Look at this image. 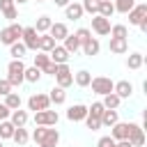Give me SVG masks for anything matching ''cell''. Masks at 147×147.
<instances>
[{"label": "cell", "mask_w": 147, "mask_h": 147, "mask_svg": "<svg viewBox=\"0 0 147 147\" xmlns=\"http://www.w3.org/2000/svg\"><path fill=\"white\" fill-rule=\"evenodd\" d=\"M53 2H55V5H57V7H67V5H69V2H71V0H53Z\"/></svg>", "instance_id": "48"}, {"label": "cell", "mask_w": 147, "mask_h": 147, "mask_svg": "<svg viewBox=\"0 0 147 147\" xmlns=\"http://www.w3.org/2000/svg\"><path fill=\"white\" fill-rule=\"evenodd\" d=\"M9 113H11V110H9L5 103H0V122H2V119H9Z\"/></svg>", "instance_id": "46"}, {"label": "cell", "mask_w": 147, "mask_h": 147, "mask_svg": "<svg viewBox=\"0 0 147 147\" xmlns=\"http://www.w3.org/2000/svg\"><path fill=\"white\" fill-rule=\"evenodd\" d=\"M55 71H57V64H55V62H48V64L41 69V74H48V76H55Z\"/></svg>", "instance_id": "45"}, {"label": "cell", "mask_w": 147, "mask_h": 147, "mask_svg": "<svg viewBox=\"0 0 147 147\" xmlns=\"http://www.w3.org/2000/svg\"><path fill=\"white\" fill-rule=\"evenodd\" d=\"M48 34H51L55 41H62V39L69 34V28H67V23H53V25L48 28Z\"/></svg>", "instance_id": "19"}, {"label": "cell", "mask_w": 147, "mask_h": 147, "mask_svg": "<svg viewBox=\"0 0 147 147\" xmlns=\"http://www.w3.org/2000/svg\"><path fill=\"white\" fill-rule=\"evenodd\" d=\"M103 110H106V108H103V103H101V101H94L92 106H87V115H92V117H99V119H101Z\"/></svg>", "instance_id": "39"}, {"label": "cell", "mask_w": 147, "mask_h": 147, "mask_svg": "<svg viewBox=\"0 0 147 147\" xmlns=\"http://www.w3.org/2000/svg\"><path fill=\"white\" fill-rule=\"evenodd\" d=\"M28 119H30L28 110L16 108V110H11V113H9V122H11L14 126H25V124H28Z\"/></svg>", "instance_id": "21"}, {"label": "cell", "mask_w": 147, "mask_h": 147, "mask_svg": "<svg viewBox=\"0 0 147 147\" xmlns=\"http://www.w3.org/2000/svg\"><path fill=\"white\" fill-rule=\"evenodd\" d=\"M57 142H60V131L53 129V126H46V131H44V136L37 145L39 147H57Z\"/></svg>", "instance_id": "9"}, {"label": "cell", "mask_w": 147, "mask_h": 147, "mask_svg": "<svg viewBox=\"0 0 147 147\" xmlns=\"http://www.w3.org/2000/svg\"><path fill=\"white\" fill-rule=\"evenodd\" d=\"M83 55H87V57H94V55H99V51H101V44H99V39H94V37H90L83 46Z\"/></svg>", "instance_id": "20"}, {"label": "cell", "mask_w": 147, "mask_h": 147, "mask_svg": "<svg viewBox=\"0 0 147 147\" xmlns=\"http://www.w3.org/2000/svg\"><path fill=\"white\" fill-rule=\"evenodd\" d=\"M83 5V11H87V14H99V5H101V0H83L80 2Z\"/></svg>", "instance_id": "37"}, {"label": "cell", "mask_w": 147, "mask_h": 147, "mask_svg": "<svg viewBox=\"0 0 147 147\" xmlns=\"http://www.w3.org/2000/svg\"><path fill=\"white\" fill-rule=\"evenodd\" d=\"M0 11L5 14V18L7 21H16V16H18V9H16V5H14V0H0Z\"/></svg>", "instance_id": "17"}, {"label": "cell", "mask_w": 147, "mask_h": 147, "mask_svg": "<svg viewBox=\"0 0 147 147\" xmlns=\"http://www.w3.org/2000/svg\"><path fill=\"white\" fill-rule=\"evenodd\" d=\"M85 117H87V106H83V103L69 106V110H67V119L69 122H83Z\"/></svg>", "instance_id": "12"}, {"label": "cell", "mask_w": 147, "mask_h": 147, "mask_svg": "<svg viewBox=\"0 0 147 147\" xmlns=\"http://www.w3.org/2000/svg\"><path fill=\"white\" fill-rule=\"evenodd\" d=\"M83 14H85V11H83V5H80V2H69V5L64 7V16H67L69 21H78Z\"/></svg>", "instance_id": "18"}, {"label": "cell", "mask_w": 147, "mask_h": 147, "mask_svg": "<svg viewBox=\"0 0 147 147\" xmlns=\"http://www.w3.org/2000/svg\"><path fill=\"white\" fill-rule=\"evenodd\" d=\"M115 122H119V115H117V110H113V108H106L103 110V115H101V126H113Z\"/></svg>", "instance_id": "26"}, {"label": "cell", "mask_w": 147, "mask_h": 147, "mask_svg": "<svg viewBox=\"0 0 147 147\" xmlns=\"http://www.w3.org/2000/svg\"><path fill=\"white\" fill-rule=\"evenodd\" d=\"M51 106V99H48V94H44V92H37V94H32L30 99H28V110H46Z\"/></svg>", "instance_id": "7"}, {"label": "cell", "mask_w": 147, "mask_h": 147, "mask_svg": "<svg viewBox=\"0 0 147 147\" xmlns=\"http://www.w3.org/2000/svg\"><path fill=\"white\" fill-rule=\"evenodd\" d=\"M96 147H115V140H113L110 136H103V138H99Z\"/></svg>", "instance_id": "44"}, {"label": "cell", "mask_w": 147, "mask_h": 147, "mask_svg": "<svg viewBox=\"0 0 147 147\" xmlns=\"http://www.w3.org/2000/svg\"><path fill=\"white\" fill-rule=\"evenodd\" d=\"M133 147H142L145 145V129L136 122H131V129H129V138H126Z\"/></svg>", "instance_id": "8"}, {"label": "cell", "mask_w": 147, "mask_h": 147, "mask_svg": "<svg viewBox=\"0 0 147 147\" xmlns=\"http://www.w3.org/2000/svg\"><path fill=\"white\" fill-rule=\"evenodd\" d=\"M90 80H92V74H90L87 69H80V71L74 74V83H76L78 87H90Z\"/></svg>", "instance_id": "25"}, {"label": "cell", "mask_w": 147, "mask_h": 147, "mask_svg": "<svg viewBox=\"0 0 147 147\" xmlns=\"http://www.w3.org/2000/svg\"><path fill=\"white\" fill-rule=\"evenodd\" d=\"M21 34H23V25L11 23V25H7V28H2V30H0V44L11 46L14 41H21Z\"/></svg>", "instance_id": "2"}, {"label": "cell", "mask_w": 147, "mask_h": 147, "mask_svg": "<svg viewBox=\"0 0 147 147\" xmlns=\"http://www.w3.org/2000/svg\"><path fill=\"white\" fill-rule=\"evenodd\" d=\"M113 14H115V5H113V0H101V5H99V16L110 18Z\"/></svg>", "instance_id": "36"}, {"label": "cell", "mask_w": 147, "mask_h": 147, "mask_svg": "<svg viewBox=\"0 0 147 147\" xmlns=\"http://www.w3.org/2000/svg\"><path fill=\"white\" fill-rule=\"evenodd\" d=\"M25 53H28V48H25L23 41H14V44L9 46V55H11V60H23Z\"/></svg>", "instance_id": "28"}, {"label": "cell", "mask_w": 147, "mask_h": 147, "mask_svg": "<svg viewBox=\"0 0 147 147\" xmlns=\"http://www.w3.org/2000/svg\"><path fill=\"white\" fill-rule=\"evenodd\" d=\"M90 85H92V92H94V94L103 96V94L113 92V85H115V83H113L108 76H94V78L90 80Z\"/></svg>", "instance_id": "4"}, {"label": "cell", "mask_w": 147, "mask_h": 147, "mask_svg": "<svg viewBox=\"0 0 147 147\" xmlns=\"http://www.w3.org/2000/svg\"><path fill=\"white\" fill-rule=\"evenodd\" d=\"M145 16H147V5L140 2V5H136V7L129 11V23H131V25H138Z\"/></svg>", "instance_id": "15"}, {"label": "cell", "mask_w": 147, "mask_h": 147, "mask_svg": "<svg viewBox=\"0 0 147 147\" xmlns=\"http://www.w3.org/2000/svg\"><path fill=\"white\" fill-rule=\"evenodd\" d=\"M9 110H16V108H21V94L18 92H9V94H5V101H2Z\"/></svg>", "instance_id": "31"}, {"label": "cell", "mask_w": 147, "mask_h": 147, "mask_svg": "<svg viewBox=\"0 0 147 147\" xmlns=\"http://www.w3.org/2000/svg\"><path fill=\"white\" fill-rule=\"evenodd\" d=\"M37 2H46V0H37Z\"/></svg>", "instance_id": "51"}, {"label": "cell", "mask_w": 147, "mask_h": 147, "mask_svg": "<svg viewBox=\"0 0 147 147\" xmlns=\"http://www.w3.org/2000/svg\"><path fill=\"white\" fill-rule=\"evenodd\" d=\"M11 140L16 142V145H28V140H30V133H28V129L25 126H16V131H14V136H11Z\"/></svg>", "instance_id": "29"}, {"label": "cell", "mask_w": 147, "mask_h": 147, "mask_svg": "<svg viewBox=\"0 0 147 147\" xmlns=\"http://www.w3.org/2000/svg\"><path fill=\"white\" fill-rule=\"evenodd\" d=\"M23 71H25L23 60H11V62L7 64V80L11 83V87H18L21 83H25V80H23Z\"/></svg>", "instance_id": "1"}, {"label": "cell", "mask_w": 147, "mask_h": 147, "mask_svg": "<svg viewBox=\"0 0 147 147\" xmlns=\"http://www.w3.org/2000/svg\"><path fill=\"white\" fill-rule=\"evenodd\" d=\"M92 30H94L99 37L110 34V18H103V16L94 14V16H92Z\"/></svg>", "instance_id": "10"}, {"label": "cell", "mask_w": 147, "mask_h": 147, "mask_svg": "<svg viewBox=\"0 0 147 147\" xmlns=\"http://www.w3.org/2000/svg\"><path fill=\"white\" fill-rule=\"evenodd\" d=\"M14 87H11V83L7 80V78H0V96H5V94H9Z\"/></svg>", "instance_id": "43"}, {"label": "cell", "mask_w": 147, "mask_h": 147, "mask_svg": "<svg viewBox=\"0 0 147 147\" xmlns=\"http://www.w3.org/2000/svg\"><path fill=\"white\" fill-rule=\"evenodd\" d=\"M51 25H53L51 16H46V14H44V16H39V18H37V23H34L32 28H34L39 34H44V32H48V28H51Z\"/></svg>", "instance_id": "33"}, {"label": "cell", "mask_w": 147, "mask_h": 147, "mask_svg": "<svg viewBox=\"0 0 147 147\" xmlns=\"http://www.w3.org/2000/svg\"><path fill=\"white\" fill-rule=\"evenodd\" d=\"M108 48H110V53H115V55H124V53L129 51V41L122 39V37H110Z\"/></svg>", "instance_id": "16"}, {"label": "cell", "mask_w": 147, "mask_h": 147, "mask_svg": "<svg viewBox=\"0 0 147 147\" xmlns=\"http://www.w3.org/2000/svg\"><path fill=\"white\" fill-rule=\"evenodd\" d=\"M110 37H122V39H126V37H129V30H126V25H122V23H117V25H110Z\"/></svg>", "instance_id": "38"}, {"label": "cell", "mask_w": 147, "mask_h": 147, "mask_svg": "<svg viewBox=\"0 0 147 147\" xmlns=\"http://www.w3.org/2000/svg\"><path fill=\"white\" fill-rule=\"evenodd\" d=\"M103 108H113V110H117L119 108V103H122V99L115 94V92H108V94H103Z\"/></svg>", "instance_id": "32"}, {"label": "cell", "mask_w": 147, "mask_h": 147, "mask_svg": "<svg viewBox=\"0 0 147 147\" xmlns=\"http://www.w3.org/2000/svg\"><path fill=\"white\" fill-rule=\"evenodd\" d=\"M14 131H16V126H14L9 119H2V122H0V140H11Z\"/></svg>", "instance_id": "30"}, {"label": "cell", "mask_w": 147, "mask_h": 147, "mask_svg": "<svg viewBox=\"0 0 147 147\" xmlns=\"http://www.w3.org/2000/svg\"><path fill=\"white\" fill-rule=\"evenodd\" d=\"M129 129H131V122H115L110 126V138L113 140H124V138H129Z\"/></svg>", "instance_id": "13"}, {"label": "cell", "mask_w": 147, "mask_h": 147, "mask_svg": "<svg viewBox=\"0 0 147 147\" xmlns=\"http://www.w3.org/2000/svg\"><path fill=\"white\" fill-rule=\"evenodd\" d=\"M115 147H133V145H131V142L124 138V140H115Z\"/></svg>", "instance_id": "47"}, {"label": "cell", "mask_w": 147, "mask_h": 147, "mask_svg": "<svg viewBox=\"0 0 147 147\" xmlns=\"http://www.w3.org/2000/svg\"><path fill=\"white\" fill-rule=\"evenodd\" d=\"M48 99H51V103H55V106H62V103L67 101V92H64V87H60V85H55V87L51 90V94H48Z\"/></svg>", "instance_id": "22"}, {"label": "cell", "mask_w": 147, "mask_h": 147, "mask_svg": "<svg viewBox=\"0 0 147 147\" xmlns=\"http://www.w3.org/2000/svg\"><path fill=\"white\" fill-rule=\"evenodd\" d=\"M62 41H64L62 46H64V48H67L69 53H78V51H80V41L76 39V34H67V37H64Z\"/></svg>", "instance_id": "34"}, {"label": "cell", "mask_w": 147, "mask_h": 147, "mask_svg": "<svg viewBox=\"0 0 147 147\" xmlns=\"http://www.w3.org/2000/svg\"><path fill=\"white\" fill-rule=\"evenodd\" d=\"M142 64H145V55H142V53H129V57H126V67H129L131 71L140 69Z\"/></svg>", "instance_id": "23"}, {"label": "cell", "mask_w": 147, "mask_h": 147, "mask_svg": "<svg viewBox=\"0 0 147 147\" xmlns=\"http://www.w3.org/2000/svg\"><path fill=\"white\" fill-rule=\"evenodd\" d=\"M48 57H51V62H55V64H64V62H69L71 53H69V51H67L64 46L55 44V46H53V51L48 53Z\"/></svg>", "instance_id": "11"}, {"label": "cell", "mask_w": 147, "mask_h": 147, "mask_svg": "<svg viewBox=\"0 0 147 147\" xmlns=\"http://www.w3.org/2000/svg\"><path fill=\"white\" fill-rule=\"evenodd\" d=\"M113 92H115L119 99H129V96L133 94V83H129V80H117V83L113 85Z\"/></svg>", "instance_id": "14"}, {"label": "cell", "mask_w": 147, "mask_h": 147, "mask_svg": "<svg viewBox=\"0 0 147 147\" xmlns=\"http://www.w3.org/2000/svg\"><path fill=\"white\" fill-rule=\"evenodd\" d=\"M60 122V115L57 110H37L34 113V126H55Z\"/></svg>", "instance_id": "3"}, {"label": "cell", "mask_w": 147, "mask_h": 147, "mask_svg": "<svg viewBox=\"0 0 147 147\" xmlns=\"http://www.w3.org/2000/svg\"><path fill=\"white\" fill-rule=\"evenodd\" d=\"M28 0H14V5H25Z\"/></svg>", "instance_id": "49"}, {"label": "cell", "mask_w": 147, "mask_h": 147, "mask_svg": "<svg viewBox=\"0 0 147 147\" xmlns=\"http://www.w3.org/2000/svg\"><path fill=\"white\" fill-rule=\"evenodd\" d=\"M51 62V57H48V53H44V51H39L37 55H34V67L37 69H44L46 64Z\"/></svg>", "instance_id": "40"}, {"label": "cell", "mask_w": 147, "mask_h": 147, "mask_svg": "<svg viewBox=\"0 0 147 147\" xmlns=\"http://www.w3.org/2000/svg\"><path fill=\"white\" fill-rule=\"evenodd\" d=\"M57 41L48 34V32H44V34H39V51H44V53H51L53 51V46H55Z\"/></svg>", "instance_id": "27"}, {"label": "cell", "mask_w": 147, "mask_h": 147, "mask_svg": "<svg viewBox=\"0 0 147 147\" xmlns=\"http://www.w3.org/2000/svg\"><path fill=\"white\" fill-rule=\"evenodd\" d=\"M74 34H76V39H78V41H80V46H83V44H85V41H87V39H90V37H92V32H90V30H87V28H78V30H76V32H74Z\"/></svg>", "instance_id": "41"}, {"label": "cell", "mask_w": 147, "mask_h": 147, "mask_svg": "<svg viewBox=\"0 0 147 147\" xmlns=\"http://www.w3.org/2000/svg\"><path fill=\"white\" fill-rule=\"evenodd\" d=\"M55 80H57V85L60 87H69V85H74V74H71V69H69V64L64 62V64H57V71H55Z\"/></svg>", "instance_id": "6"}, {"label": "cell", "mask_w": 147, "mask_h": 147, "mask_svg": "<svg viewBox=\"0 0 147 147\" xmlns=\"http://www.w3.org/2000/svg\"><path fill=\"white\" fill-rule=\"evenodd\" d=\"M21 41L25 44V48L28 51H39V32L30 25V28H23V34H21Z\"/></svg>", "instance_id": "5"}, {"label": "cell", "mask_w": 147, "mask_h": 147, "mask_svg": "<svg viewBox=\"0 0 147 147\" xmlns=\"http://www.w3.org/2000/svg\"><path fill=\"white\" fill-rule=\"evenodd\" d=\"M83 122H85V124H87V129H92V131H99V129H101V119H99V117H92V115H87Z\"/></svg>", "instance_id": "42"}, {"label": "cell", "mask_w": 147, "mask_h": 147, "mask_svg": "<svg viewBox=\"0 0 147 147\" xmlns=\"http://www.w3.org/2000/svg\"><path fill=\"white\" fill-rule=\"evenodd\" d=\"M41 69H37L34 64L32 67H25V71H23V80H28V83H39L41 80Z\"/></svg>", "instance_id": "24"}, {"label": "cell", "mask_w": 147, "mask_h": 147, "mask_svg": "<svg viewBox=\"0 0 147 147\" xmlns=\"http://www.w3.org/2000/svg\"><path fill=\"white\" fill-rule=\"evenodd\" d=\"M113 5H115V11H119V14H129V11L136 7V0H113Z\"/></svg>", "instance_id": "35"}, {"label": "cell", "mask_w": 147, "mask_h": 147, "mask_svg": "<svg viewBox=\"0 0 147 147\" xmlns=\"http://www.w3.org/2000/svg\"><path fill=\"white\" fill-rule=\"evenodd\" d=\"M0 147H5V145H2V140H0Z\"/></svg>", "instance_id": "50"}]
</instances>
